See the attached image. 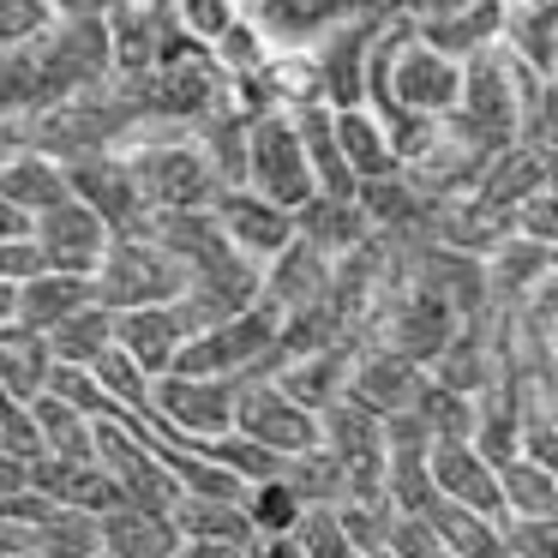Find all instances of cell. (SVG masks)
<instances>
[{"label":"cell","instance_id":"obj_40","mask_svg":"<svg viewBox=\"0 0 558 558\" xmlns=\"http://www.w3.org/2000/svg\"><path fill=\"white\" fill-rule=\"evenodd\" d=\"M90 378L102 385V397H109V402H121V409H133V414H150V378L138 373L114 342L90 361Z\"/></svg>","mask_w":558,"mask_h":558},{"label":"cell","instance_id":"obj_50","mask_svg":"<svg viewBox=\"0 0 558 558\" xmlns=\"http://www.w3.org/2000/svg\"><path fill=\"white\" fill-rule=\"evenodd\" d=\"M522 138L541 150H558V61L541 73V97H534L529 121H522Z\"/></svg>","mask_w":558,"mask_h":558},{"label":"cell","instance_id":"obj_15","mask_svg":"<svg viewBox=\"0 0 558 558\" xmlns=\"http://www.w3.org/2000/svg\"><path fill=\"white\" fill-rule=\"evenodd\" d=\"M421 378H426L421 361L397 354L390 342H366V349H354V361H349V385H342V397L361 402L366 414H378V421H385V414L414 409Z\"/></svg>","mask_w":558,"mask_h":558},{"label":"cell","instance_id":"obj_46","mask_svg":"<svg viewBox=\"0 0 558 558\" xmlns=\"http://www.w3.org/2000/svg\"><path fill=\"white\" fill-rule=\"evenodd\" d=\"M54 25L49 0H0V49H19V43L43 37Z\"/></svg>","mask_w":558,"mask_h":558},{"label":"cell","instance_id":"obj_17","mask_svg":"<svg viewBox=\"0 0 558 558\" xmlns=\"http://www.w3.org/2000/svg\"><path fill=\"white\" fill-rule=\"evenodd\" d=\"M414 37L426 49L450 54V61H469V54L493 49L505 37V0H462V7H445V13H421Z\"/></svg>","mask_w":558,"mask_h":558},{"label":"cell","instance_id":"obj_34","mask_svg":"<svg viewBox=\"0 0 558 558\" xmlns=\"http://www.w3.org/2000/svg\"><path fill=\"white\" fill-rule=\"evenodd\" d=\"M337 145H342V162L354 169V181H373V174H390L397 169V150H390L378 114L366 109H337Z\"/></svg>","mask_w":558,"mask_h":558},{"label":"cell","instance_id":"obj_1","mask_svg":"<svg viewBox=\"0 0 558 558\" xmlns=\"http://www.w3.org/2000/svg\"><path fill=\"white\" fill-rule=\"evenodd\" d=\"M450 126L481 157L522 138V85H517V61H510L505 43L462 61V90H457V109H450Z\"/></svg>","mask_w":558,"mask_h":558},{"label":"cell","instance_id":"obj_59","mask_svg":"<svg viewBox=\"0 0 558 558\" xmlns=\"http://www.w3.org/2000/svg\"><path fill=\"white\" fill-rule=\"evenodd\" d=\"M546 193H558V150H546Z\"/></svg>","mask_w":558,"mask_h":558},{"label":"cell","instance_id":"obj_33","mask_svg":"<svg viewBox=\"0 0 558 558\" xmlns=\"http://www.w3.org/2000/svg\"><path fill=\"white\" fill-rule=\"evenodd\" d=\"M37 109H49V90H43V61L37 37H31L19 49H0V126L31 121Z\"/></svg>","mask_w":558,"mask_h":558},{"label":"cell","instance_id":"obj_52","mask_svg":"<svg viewBox=\"0 0 558 558\" xmlns=\"http://www.w3.org/2000/svg\"><path fill=\"white\" fill-rule=\"evenodd\" d=\"M43 270V253H37V241H0V282H31Z\"/></svg>","mask_w":558,"mask_h":558},{"label":"cell","instance_id":"obj_11","mask_svg":"<svg viewBox=\"0 0 558 558\" xmlns=\"http://www.w3.org/2000/svg\"><path fill=\"white\" fill-rule=\"evenodd\" d=\"M97 462L114 474V486H121L126 505L174 510V498H181V481H174V469H169V462H162L138 433H126L121 421H97Z\"/></svg>","mask_w":558,"mask_h":558},{"label":"cell","instance_id":"obj_61","mask_svg":"<svg viewBox=\"0 0 558 558\" xmlns=\"http://www.w3.org/2000/svg\"><path fill=\"white\" fill-rule=\"evenodd\" d=\"M90 558H114V553H90Z\"/></svg>","mask_w":558,"mask_h":558},{"label":"cell","instance_id":"obj_35","mask_svg":"<svg viewBox=\"0 0 558 558\" xmlns=\"http://www.w3.org/2000/svg\"><path fill=\"white\" fill-rule=\"evenodd\" d=\"M43 337H49V354L61 366H90L114 342V313L102 301H85L78 313H66L54 330H43Z\"/></svg>","mask_w":558,"mask_h":558},{"label":"cell","instance_id":"obj_25","mask_svg":"<svg viewBox=\"0 0 558 558\" xmlns=\"http://www.w3.org/2000/svg\"><path fill=\"white\" fill-rule=\"evenodd\" d=\"M102 529V553L114 558H174L181 553V529L169 510H145V505H114L97 517Z\"/></svg>","mask_w":558,"mask_h":558},{"label":"cell","instance_id":"obj_31","mask_svg":"<svg viewBox=\"0 0 558 558\" xmlns=\"http://www.w3.org/2000/svg\"><path fill=\"white\" fill-rule=\"evenodd\" d=\"M25 409H31V421H37V433H43V457H66V462L97 457V421L78 414L73 402H61L54 390H37Z\"/></svg>","mask_w":558,"mask_h":558},{"label":"cell","instance_id":"obj_41","mask_svg":"<svg viewBox=\"0 0 558 558\" xmlns=\"http://www.w3.org/2000/svg\"><path fill=\"white\" fill-rule=\"evenodd\" d=\"M246 517H253V529L282 534V529H301L306 505L289 493V481H282V474H270V481H253V486H246Z\"/></svg>","mask_w":558,"mask_h":558},{"label":"cell","instance_id":"obj_28","mask_svg":"<svg viewBox=\"0 0 558 558\" xmlns=\"http://www.w3.org/2000/svg\"><path fill=\"white\" fill-rule=\"evenodd\" d=\"M426 529L438 534L450 558H505V522L481 517L469 505H450V498H433L426 505Z\"/></svg>","mask_w":558,"mask_h":558},{"label":"cell","instance_id":"obj_4","mask_svg":"<svg viewBox=\"0 0 558 558\" xmlns=\"http://www.w3.org/2000/svg\"><path fill=\"white\" fill-rule=\"evenodd\" d=\"M277 325H282V313L258 294L253 306H241V313L193 330V337L181 342V354H174L169 373H181V378H246L258 354L277 342Z\"/></svg>","mask_w":558,"mask_h":558},{"label":"cell","instance_id":"obj_60","mask_svg":"<svg viewBox=\"0 0 558 558\" xmlns=\"http://www.w3.org/2000/svg\"><path fill=\"white\" fill-rule=\"evenodd\" d=\"M0 558H49V553H37V546H25V553H0Z\"/></svg>","mask_w":558,"mask_h":558},{"label":"cell","instance_id":"obj_43","mask_svg":"<svg viewBox=\"0 0 558 558\" xmlns=\"http://www.w3.org/2000/svg\"><path fill=\"white\" fill-rule=\"evenodd\" d=\"M330 510H337V529H342V541H349L354 553H378L385 534H390V522H397L390 505H361V498H342V505H330Z\"/></svg>","mask_w":558,"mask_h":558},{"label":"cell","instance_id":"obj_49","mask_svg":"<svg viewBox=\"0 0 558 558\" xmlns=\"http://www.w3.org/2000/svg\"><path fill=\"white\" fill-rule=\"evenodd\" d=\"M301 546H306V558H361L349 541H342V529H337V510L330 505H318V510H306L301 517Z\"/></svg>","mask_w":558,"mask_h":558},{"label":"cell","instance_id":"obj_44","mask_svg":"<svg viewBox=\"0 0 558 558\" xmlns=\"http://www.w3.org/2000/svg\"><path fill=\"white\" fill-rule=\"evenodd\" d=\"M210 54H217L222 73H258V66L270 61V43H265V31H258L253 19H234V25L210 43Z\"/></svg>","mask_w":558,"mask_h":558},{"label":"cell","instance_id":"obj_20","mask_svg":"<svg viewBox=\"0 0 558 558\" xmlns=\"http://www.w3.org/2000/svg\"><path fill=\"white\" fill-rule=\"evenodd\" d=\"M31 486H37L43 498H54V505H78V510H114L126 505L121 486H114V474L102 469L97 457L90 462H66V457H31Z\"/></svg>","mask_w":558,"mask_h":558},{"label":"cell","instance_id":"obj_47","mask_svg":"<svg viewBox=\"0 0 558 558\" xmlns=\"http://www.w3.org/2000/svg\"><path fill=\"white\" fill-rule=\"evenodd\" d=\"M505 553L558 558V517H505Z\"/></svg>","mask_w":558,"mask_h":558},{"label":"cell","instance_id":"obj_26","mask_svg":"<svg viewBox=\"0 0 558 558\" xmlns=\"http://www.w3.org/2000/svg\"><path fill=\"white\" fill-rule=\"evenodd\" d=\"M349 361H354V342H337V349L301 354V361L277 366V390H282L289 402H301L306 414H325L330 402L342 397V385H349Z\"/></svg>","mask_w":558,"mask_h":558},{"label":"cell","instance_id":"obj_19","mask_svg":"<svg viewBox=\"0 0 558 558\" xmlns=\"http://www.w3.org/2000/svg\"><path fill=\"white\" fill-rule=\"evenodd\" d=\"M246 19L277 49H313L325 31L354 19V0H246Z\"/></svg>","mask_w":558,"mask_h":558},{"label":"cell","instance_id":"obj_29","mask_svg":"<svg viewBox=\"0 0 558 558\" xmlns=\"http://www.w3.org/2000/svg\"><path fill=\"white\" fill-rule=\"evenodd\" d=\"M49 366H54V354H49V337H43V330L19 325V318L0 325V390H7V397L31 402L49 385Z\"/></svg>","mask_w":558,"mask_h":558},{"label":"cell","instance_id":"obj_6","mask_svg":"<svg viewBox=\"0 0 558 558\" xmlns=\"http://www.w3.org/2000/svg\"><path fill=\"white\" fill-rule=\"evenodd\" d=\"M457 90H462V61H450V54L426 49L421 37H409L390 54L385 78H366V109L397 102V109H414V114H450Z\"/></svg>","mask_w":558,"mask_h":558},{"label":"cell","instance_id":"obj_13","mask_svg":"<svg viewBox=\"0 0 558 558\" xmlns=\"http://www.w3.org/2000/svg\"><path fill=\"white\" fill-rule=\"evenodd\" d=\"M31 241L43 253V270H73V277H97L102 253H109V222L85 205V198H61L31 222Z\"/></svg>","mask_w":558,"mask_h":558},{"label":"cell","instance_id":"obj_42","mask_svg":"<svg viewBox=\"0 0 558 558\" xmlns=\"http://www.w3.org/2000/svg\"><path fill=\"white\" fill-rule=\"evenodd\" d=\"M198 457L222 462V469L241 474L246 486H253V481H270V474L282 469V457H270L265 445H253V438H241V433H222V438H210V445H198Z\"/></svg>","mask_w":558,"mask_h":558},{"label":"cell","instance_id":"obj_58","mask_svg":"<svg viewBox=\"0 0 558 558\" xmlns=\"http://www.w3.org/2000/svg\"><path fill=\"white\" fill-rule=\"evenodd\" d=\"M19 318V282H0V325Z\"/></svg>","mask_w":558,"mask_h":558},{"label":"cell","instance_id":"obj_10","mask_svg":"<svg viewBox=\"0 0 558 558\" xmlns=\"http://www.w3.org/2000/svg\"><path fill=\"white\" fill-rule=\"evenodd\" d=\"M61 169H66V193L85 198V205L109 222V234H150V217H157V210L138 198V181H133L121 150H97V157L61 162Z\"/></svg>","mask_w":558,"mask_h":558},{"label":"cell","instance_id":"obj_39","mask_svg":"<svg viewBox=\"0 0 558 558\" xmlns=\"http://www.w3.org/2000/svg\"><path fill=\"white\" fill-rule=\"evenodd\" d=\"M414 414L433 426V438H469L474 433V397L438 385L433 373L421 378V390H414Z\"/></svg>","mask_w":558,"mask_h":558},{"label":"cell","instance_id":"obj_37","mask_svg":"<svg viewBox=\"0 0 558 558\" xmlns=\"http://www.w3.org/2000/svg\"><path fill=\"white\" fill-rule=\"evenodd\" d=\"M277 474L289 481V493L301 498L306 510H318V505H342V469H337V457H330L325 445L282 457V469H277Z\"/></svg>","mask_w":558,"mask_h":558},{"label":"cell","instance_id":"obj_32","mask_svg":"<svg viewBox=\"0 0 558 558\" xmlns=\"http://www.w3.org/2000/svg\"><path fill=\"white\" fill-rule=\"evenodd\" d=\"M169 517H174V529H181V541H229V546H246L258 534L253 517H246V505H234V498L181 493Z\"/></svg>","mask_w":558,"mask_h":558},{"label":"cell","instance_id":"obj_3","mask_svg":"<svg viewBox=\"0 0 558 558\" xmlns=\"http://www.w3.org/2000/svg\"><path fill=\"white\" fill-rule=\"evenodd\" d=\"M97 301L109 313H126V306H169L186 294V265L150 234H114L109 253L97 265Z\"/></svg>","mask_w":558,"mask_h":558},{"label":"cell","instance_id":"obj_24","mask_svg":"<svg viewBox=\"0 0 558 558\" xmlns=\"http://www.w3.org/2000/svg\"><path fill=\"white\" fill-rule=\"evenodd\" d=\"M289 222H294V241L318 246L325 258L354 253V246L373 234V222H366V210L354 205V198H330V193H313L306 205H294Z\"/></svg>","mask_w":558,"mask_h":558},{"label":"cell","instance_id":"obj_63","mask_svg":"<svg viewBox=\"0 0 558 558\" xmlns=\"http://www.w3.org/2000/svg\"><path fill=\"white\" fill-rule=\"evenodd\" d=\"M553 517H558V510H553Z\"/></svg>","mask_w":558,"mask_h":558},{"label":"cell","instance_id":"obj_36","mask_svg":"<svg viewBox=\"0 0 558 558\" xmlns=\"http://www.w3.org/2000/svg\"><path fill=\"white\" fill-rule=\"evenodd\" d=\"M37 553H49V558H90V553H102L97 510L49 505V517L37 522Z\"/></svg>","mask_w":558,"mask_h":558},{"label":"cell","instance_id":"obj_54","mask_svg":"<svg viewBox=\"0 0 558 558\" xmlns=\"http://www.w3.org/2000/svg\"><path fill=\"white\" fill-rule=\"evenodd\" d=\"M54 19H109L121 0H49Z\"/></svg>","mask_w":558,"mask_h":558},{"label":"cell","instance_id":"obj_7","mask_svg":"<svg viewBox=\"0 0 558 558\" xmlns=\"http://www.w3.org/2000/svg\"><path fill=\"white\" fill-rule=\"evenodd\" d=\"M378 325H385V342L397 354L433 366L438 354H445V342L457 337L462 313L433 289V282H421V277H409V270H402V282L390 289V301L378 306Z\"/></svg>","mask_w":558,"mask_h":558},{"label":"cell","instance_id":"obj_38","mask_svg":"<svg viewBox=\"0 0 558 558\" xmlns=\"http://www.w3.org/2000/svg\"><path fill=\"white\" fill-rule=\"evenodd\" d=\"M498 493H505V517H553L558 510V481L529 457H510L498 469Z\"/></svg>","mask_w":558,"mask_h":558},{"label":"cell","instance_id":"obj_55","mask_svg":"<svg viewBox=\"0 0 558 558\" xmlns=\"http://www.w3.org/2000/svg\"><path fill=\"white\" fill-rule=\"evenodd\" d=\"M174 558H246V546H229V541H181Z\"/></svg>","mask_w":558,"mask_h":558},{"label":"cell","instance_id":"obj_27","mask_svg":"<svg viewBox=\"0 0 558 558\" xmlns=\"http://www.w3.org/2000/svg\"><path fill=\"white\" fill-rule=\"evenodd\" d=\"M0 198H13V205L37 222L49 205H61V198H73V193H66V169H61V162L25 145V150H13V157L0 162Z\"/></svg>","mask_w":558,"mask_h":558},{"label":"cell","instance_id":"obj_14","mask_svg":"<svg viewBox=\"0 0 558 558\" xmlns=\"http://www.w3.org/2000/svg\"><path fill=\"white\" fill-rule=\"evenodd\" d=\"M210 222H217L222 234H229V246L241 258H253L258 270L270 265V258L282 253V246L294 241V222L282 205H270V198H258L253 186H222L217 198H210Z\"/></svg>","mask_w":558,"mask_h":558},{"label":"cell","instance_id":"obj_57","mask_svg":"<svg viewBox=\"0 0 558 558\" xmlns=\"http://www.w3.org/2000/svg\"><path fill=\"white\" fill-rule=\"evenodd\" d=\"M13 150H25V121H13V126H0V162L13 157Z\"/></svg>","mask_w":558,"mask_h":558},{"label":"cell","instance_id":"obj_30","mask_svg":"<svg viewBox=\"0 0 558 558\" xmlns=\"http://www.w3.org/2000/svg\"><path fill=\"white\" fill-rule=\"evenodd\" d=\"M85 301H97V282L73 277V270H37L31 282H19V325L54 330L66 313H78Z\"/></svg>","mask_w":558,"mask_h":558},{"label":"cell","instance_id":"obj_16","mask_svg":"<svg viewBox=\"0 0 558 558\" xmlns=\"http://www.w3.org/2000/svg\"><path fill=\"white\" fill-rule=\"evenodd\" d=\"M426 469H433L438 498H450V505H469V510H481V517H498V522H505L498 469L469 445V438H433V457H426Z\"/></svg>","mask_w":558,"mask_h":558},{"label":"cell","instance_id":"obj_18","mask_svg":"<svg viewBox=\"0 0 558 558\" xmlns=\"http://www.w3.org/2000/svg\"><path fill=\"white\" fill-rule=\"evenodd\" d=\"M181 342H186V325H181L174 306H126V313H114V349H121L145 378L169 373Z\"/></svg>","mask_w":558,"mask_h":558},{"label":"cell","instance_id":"obj_62","mask_svg":"<svg viewBox=\"0 0 558 558\" xmlns=\"http://www.w3.org/2000/svg\"><path fill=\"white\" fill-rule=\"evenodd\" d=\"M505 7H517V0H505Z\"/></svg>","mask_w":558,"mask_h":558},{"label":"cell","instance_id":"obj_45","mask_svg":"<svg viewBox=\"0 0 558 558\" xmlns=\"http://www.w3.org/2000/svg\"><path fill=\"white\" fill-rule=\"evenodd\" d=\"M510 234L517 241H534V246H546V253H558V193H529L517 210H510Z\"/></svg>","mask_w":558,"mask_h":558},{"label":"cell","instance_id":"obj_9","mask_svg":"<svg viewBox=\"0 0 558 558\" xmlns=\"http://www.w3.org/2000/svg\"><path fill=\"white\" fill-rule=\"evenodd\" d=\"M234 433L265 445L270 457H294L318 445V414L282 397L277 378H234Z\"/></svg>","mask_w":558,"mask_h":558},{"label":"cell","instance_id":"obj_22","mask_svg":"<svg viewBox=\"0 0 558 558\" xmlns=\"http://www.w3.org/2000/svg\"><path fill=\"white\" fill-rule=\"evenodd\" d=\"M541 186H546V150L529 145V138H517V145H505V150L486 157V169L474 174L469 193L481 198L486 210H505L510 217V210H517L529 193H541Z\"/></svg>","mask_w":558,"mask_h":558},{"label":"cell","instance_id":"obj_12","mask_svg":"<svg viewBox=\"0 0 558 558\" xmlns=\"http://www.w3.org/2000/svg\"><path fill=\"white\" fill-rule=\"evenodd\" d=\"M378 13H385V7L342 19L337 31H325V37H318L313 49H306V54H313L318 97H325L330 109H361V102H366V54H373Z\"/></svg>","mask_w":558,"mask_h":558},{"label":"cell","instance_id":"obj_8","mask_svg":"<svg viewBox=\"0 0 558 558\" xmlns=\"http://www.w3.org/2000/svg\"><path fill=\"white\" fill-rule=\"evenodd\" d=\"M150 409L169 421L174 445L198 450V445H210V438L234 433V378L162 373V378H150Z\"/></svg>","mask_w":558,"mask_h":558},{"label":"cell","instance_id":"obj_48","mask_svg":"<svg viewBox=\"0 0 558 558\" xmlns=\"http://www.w3.org/2000/svg\"><path fill=\"white\" fill-rule=\"evenodd\" d=\"M169 7H174V19H181L198 43H217L222 31L241 19V0H169Z\"/></svg>","mask_w":558,"mask_h":558},{"label":"cell","instance_id":"obj_2","mask_svg":"<svg viewBox=\"0 0 558 558\" xmlns=\"http://www.w3.org/2000/svg\"><path fill=\"white\" fill-rule=\"evenodd\" d=\"M126 169L138 181V198L150 210H210V198L222 193L217 169H210L205 145L193 133H162V138H138L133 150H121Z\"/></svg>","mask_w":558,"mask_h":558},{"label":"cell","instance_id":"obj_51","mask_svg":"<svg viewBox=\"0 0 558 558\" xmlns=\"http://www.w3.org/2000/svg\"><path fill=\"white\" fill-rule=\"evenodd\" d=\"M522 457L558 481V421H522Z\"/></svg>","mask_w":558,"mask_h":558},{"label":"cell","instance_id":"obj_56","mask_svg":"<svg viewBox=\"0 0 558 558\" xmlns=\"http://www.w3.org/2000/svg\"><path fill=\"white\" fill-rule=\"evenodd\" d=\"M25 234H31V217L13 198H0V241H25Z\"/></svg>","mask_w":558,"mask_h":558},{"label":"cell","instance_id":"obj_53","mask_svg":"<svg viewBox=\"0 0 558 558\" xmlns=\"http://www.w3.org/2000/svg\"><path fill=\"white\" fill-rule=\"evenodd\" d=\"M246 558H306V546H301V534H294V529H282V534L258 529L253 541H246Z\"/></svg>","mask_w":558,"mask_h":558},{"label":"cell","instance_id":"obj_21","mask_svg":"<svg viewBox=\"0 0 558 558\" xmlns=\"http://www.w3.org/2000/svg\"><path fill=\"white\" fill-rule=\"evenodd\" d=\"M289 121H294V133H301V145H306V162H313V181H318V193H330V198H354V169L342 162V145H337V109H330L325 97H306V102H294L289 109Z\"/></svg>","mask_w":558,"mask_h":558},{"label":"cell","instance_id":"obj_23","mask_svg":"<svg viewBox=\"0 0 558 558\" xmlns=\"http://www.w3.org/2000/svg\"><path fill=\"white\" fill-rule=\"evenodd\" d=\"M258 277H265V301L277 306V313H294V306L325 301V294H330L337 258H325L318 246H306V241H289L265 270H258Z\"/></svg>","mask_w":558,"mask_h":558},{"label":"cell","instance_id":"obj_5","mask_svg":"<svg viewBox=\"0 0 558 558\" xmlns=\"http://www.w3.org/2000/svg\"><path fill=\"white\" fill-rule=\"evenodd\" d=\"M246 186H253L258 198H270V205H282V210L306 205V198L318 193L313 162H306V145H301V133H294L289 109H265V114L246 121Z\"/></svg>","mask_w":558,"mask_h":558}]
</instances>
